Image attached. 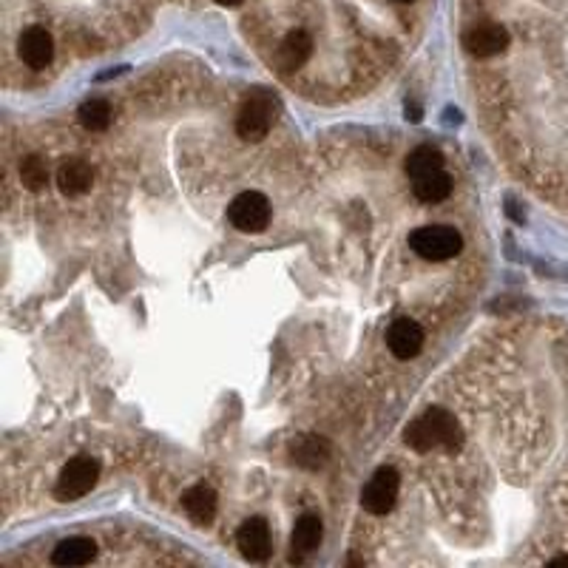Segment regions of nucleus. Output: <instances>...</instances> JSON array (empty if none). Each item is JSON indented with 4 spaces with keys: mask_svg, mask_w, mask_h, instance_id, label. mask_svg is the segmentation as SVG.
<instances>
[{
    "mask_svg": "<svg viewBox=\"0 0 568 568\" xmlns=\"http://www.w3.org/2000/svg\"><path fill=\"white\" fill-rule=\"evenodd\" d=\"M406 120H413V122L421 120V109H418V105H410V102H406Z\"/></svg>",
    "mask_w": 568,
    "mask_h": 568,
    "instance_id": "obj_21",
    "label": "nucleus"
},
{
    "mask_svg": "<svg viewBox=\"0 0 568 568\" xmlns=\"http://www.w3.org/2000/svg\"><path fill=\"white\" fill-rule=\"evenodd\" d=\"M398 489H401V475H398V469L381 466L376 475L369 477V484L361 492V506H364V511L376 514V518H381V514H386V511H393V506L398 501Z\"/></svg>",
    "mask_w": 568,
    "mask_h": 568,
    "instance_id": "obj_6",
    "label": "nucleus"
},
{
    "mask_svg": "<svg viewBox=\"0 0 568 568\" xmlns=\"http://www.w3.org/2000/svg\"><path fill=\"white\" fill-rule=\"evenodd\" d=\"M406 176L410 180H418V176L423 173H432V171H443V154L432 146H418L415 151H410V156H406Z\"/></svg>",
    "mask_w": 568,
    "mask_h": 568,
    "instance_id": "obj_18",
    "label": "nucleus"
},
{
    "mask_svg": "<svg viewBox=\"0 0 568 568\" xmlns=\"http://www.w3.org/2000/svg\"><path fill=\"white\" fill-rule=\"evenodd\" d=\"M464 46L475 58H494V55H501V51H506L509 31L501 23H477V26L466 29Z\"/></svg>",
    "mask_w": 568,
    "mask_h": 568,
    "instance_id": "obj_8",
    "label": "nucleus"
},
{
    "mask_svg": "<svg viewBox=\"0 0 568 568\" xmlns=\"http://www.w3.org/2000/svg\"><path fill=\"white\" fill-rule=\"evenodd\" d=\"M94 171L85 159H66L58 168V188L66 197H83L85 191H92Z\"/></svg>",
    "mask_w": 568,
    "mask_h": 568,
    "instance_id": "obj_13",
    "label": "nucleus"
},
{
    "mask_svg": "<svg viewBox=\"0 0 568 568\" xmlns=\"http://www.w3.org/2000/svg\"><path fill=\"white\" fill-rule=\"evenodd\" d=\"M182 509L197 526H208L217 518V492L210 486H193L182 494Z\"/></svg>",
    "mask_w": 568,
    "mask_h": 568,
    "instance_id": "obj_15",
    "label": "nucleus"
},
{
    "mask_svg": "<svg viewBox=\"0 0 568 568\" xmlns=\"http://www.w3.org/2000/svg\"><path fill=\"white\" fill-rule=\"evenodd\" d=\"M227 219L242 234H262L271 225V200L259 191H244L227 205Z\"/></svg>",
    "mask_w": 568,
    "mask_h": 568,
    "instance_id": "obj_5",
    "label": "nucleus"
},
{
    "mask_svg": "<svg viewBox=\"0 0 568 568\" xmlns=\"http://www.w3.org/2000/svg\"><path fill=\"white\" fill-rule=\"evenodd\" d=\"M279 117V102L271 92H264V88H256L244 97L239 117H236V134L244 142H259L271 134L273 122Z\"/></svg>",
    "mask_w": 568,
    "mask_h": 568,
    "instance_id": "obj_2",
    "label": "nucleus"
},
{
    "mask_svg": "<svg viewBox=\"0 0 568 568\" xmlns=\"http://www.w3.org/2000/svg\"><path fill=\"white\" fill-rule=\"evenodd\" d=\"M413 193L426 202V205H438L443 200H449L452 193V176L447 171H432V173H423L418 180H413Z\"/></svg>",
    "mask_w": 568,
    "mask_h": 568,
    "instance_id": "obj_17",
    "label": "nucleus"
},
{
    "mask_svg": "<svg viewBox=\"0 0 568 568\" xmlns=\"http://www.w3.org/2000/svg\"><path fill=\"white\" fill-rule=\"evenodd\" d=\"M77 120L85 131H105L111 126V105L100 97H92L77 109Z\"/></svg>",
    "mask_w": 568,
    "mask_h": 568,
    "instance_id": "obj_19",
    "label": "nucleus"
},
{
    "mask_svg": "<svg viewBox=\"0 0 568 568\" xmlns=\"http://www.w3.org/2000/svg\"><path fill=\"white\" fill-rule=\"evenodd\" d=\"M410 251L426 262H447L464 251V236L452 225H423L410 234Z\"/></svg>",
    "mask_w": 568,
    "mask_h": 568,
    "instance_id": "obj_3",
    "label": "nucleus"
},
{
    "mask_svg": "<svg viewBox=\"0 0 568 568\" xmlns=\"http://www.w3.org/2000/svg\"><path fill=\"white\" fill-rule=\"evenodd\" d=\"M97 557V543L92 537H68L55 546L51 563L55 565H85Z\"/></svg>",
    "mask_w": 568,
    "mask_h": 568,
    "instance_id": "obj_16",
    "label": "nucleus"
},
{
    "mask_svg": "<svg viewBox=\"0 0 568 568\" xmlns=\"http://www.w3.org/2000/svg\"><path fill=\"white\" fill-rule=\"evenodd\" d=\"M97 477H100V464L94 457H71L68 464L63 466L60 477H58V486H55V497L63 503L68 501H80L88 492L97 486Z\"/></svg>",
    "mask_w": 568,
    "mask_h": 568,
    "instance_id": "obj_4",
    "label": "nucleus"
},
{
    "mask_svg": "<svg viewBox=\"0 0 568 568\" xmlns=\"http://www.w3.org/2000/svg\"><path fill=\"white\" fill-rule=\"evenodd\" d=\"M322 537H324L322 518H318V514H301V518L296 520L293 535H290V546H293L290 560L301 563L307 555H313L315 548L322 546Z\"/></svg>",
    "mask_w": 568,
    "mask_h": 568,
    "instance_id": "obj_12",
    "label": "nucleus"
},
{
    "mask_svg": "<svg viewBox=\"0 0 568 568\" xmlns=\"http://www.w3.org/2000/svg\"><path fill=\"white\" fill-rule=\"evenodd\" d=\"M293 464L305 466V469H322L330 460V440L318 438V435H301L293 440L290 447Z\"/></svg>",
    "mask_w": 568,
    "mask_h": 568,
    "instance_id": "obj_14",
    "label": "nucleus"
},
{
    "mask_svg": "<svg viewBox=\"0 0 568 568\" xmlns=\"http://www.w3.org/2000/svg\"><path fill=\"white\" fill-rule=\"evenodd\" d=\"M398 4H410V0H398Z\"/></svg>",
    "mask_w": 568,
    "mask_h": 568,
    "instance_id": "obj_24",
    "label": "nucleus"
},
{
    "mask_svg": "<svg viewBox=\"0 0 568 568\" xmlns=\"http://www.w3.org/2000/svg\"><path fill=\"white\" fill-rule=\"evenodd\" d=\"M548 565H568V555H563V557H555Z\"/></svg>",
    "mask_w": 568,
    "mask_h": 568,
    "instance_id": "obj_22",
    "label": "nucleus"
},
{
    "mask_svg": "<svg viewBox=\"0 0 568 568\" xmlns=\"http://www.w3.org/2000/svg\"><path fill=\"white\" fill-rule=\"evenodd\" d=\"M236 543L239 552L244 555V560L251 563H264L273 552V540H271V526L264 518H251L244 520L236 531Z\"/></svg>",
    "mask_w": 568,
    "mask_h": 568,
    "instance_id": "obj_7",
    "label": "nucleus"
},
{
    "mask_svg": "<svg viewBox=\"0 0 568 568\" xmlns=\"http://www.w3.org/2000/svg\"><path fill=\"white\" fill-rule=\"evenodd\" d=\"M404 440L421 455L432 452V449L457 452L464 447V432H460V423L449 410L432 406V410H426L421 418H415L410 426H406Z\"/></svg>",
    "mask_w": 568,
    "mask_h": 568,
    "instance_id": "obj_1",
    "label": "nucleus"
},
{
    "mask_svg": "<svg viewBox=\"0 0 568 568\" xmlns=\"http://www.w3.org/2000/svg\"><path fill=\"white\" fill-rule=\"evenodd\" d=\"M217 4H219V6H239L242 0H217Z\"/></svg>",
    "mask_w": 568,
    "mask_h": 568,
    "instance_id": "obj_23",
    "label": "nucleus"
},
{
    "mask_svg": "<svg viewBox=\"0 0 568 568\" xmlns=\"http://www.w3.org/2000/svg\"><path fill=\"white\" fill-rule=\"evenodd\" d=\"M386 347L401 361H410L423 347V330L413 318H395L386 330Z\"/></svg>",
    "mask_w": 568,
    "mask_h": 568,
    "instance_id": "obj_9",
    "label": "nucleus"
},
{
    "mask_svg": "<svg viewBox=\"0 0 568 568\" xmlns=\"http://www.w3.org/2000/svg\"><path fill=\"white\" fill-rule=\"evenodd\" d=\"M17 51H21V60L29 68H46L55 58V40H51V34L43 26H31L21 34Z\"/></svg>",
    "mask_w": 568,
    "mask_h": 568,
    "instance_id": "obj_10",
    "label": "nucleus"
},
{
    "mask_svg": "<svg viewBox=\"0 0 568 568\" xmlns=\"http://www.w3.org/2000/svg\"><path fill=\"white\" fill-rule=\"evenodd\" d=\"M21 182L29 191H40L49 182V168H46V163L40 156L31 154V156L23 159V163H21Z\"/></svg>",
    "mask_w": 568,
    "mask_h": 568,
    "instance_id": "obj_20",
    "label": "nucleus"
},
{
    "mask_svg": "<svg viewBox=\"0 0 568 568\" xmlns=\"http://www.w3.org/2000/svg\"><path fill=\"white\" fill-rule=\"evenodd\" d=\"M310 55H313V38L305 29H296L279 43L276 66H279V71H284V75H290V71L305 66L310 60Z\"/></svg>",
    "mask_w": 568,
    "mask_h": 568,
    "instance_id": "obj_11",
    "label": "nucleus"
}]
</instances>
